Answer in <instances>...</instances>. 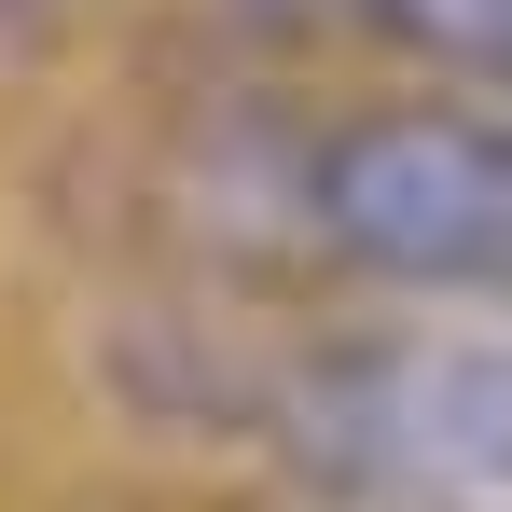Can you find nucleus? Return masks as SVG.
I'll return each instance as SVG.
<instances>
[{"label": "nucleus", "instance_id": "nucleus-1", "mask_svg": "<svg viewBox=\"0 0 512 512\" xmlns=\"http://www.w3.org/2000/svg\"><path fill=\"white\" fill-rule=\"evenodd\" d=\"M305 236L402 291H512V111L485 97H374L291 153Z\"/></svg>", "mask_w": 512, "mask_h": 512}, {"label": "nucleus", "instance_id": "nucleus-2", "mask_svg": "<svg viewBox=\"0 0 512 512\" xmlns=\"http://www.w3.org/2000/svg\"><path fill=\"white\" fill-rule=\"evenodd\" d=\"M277 443L402 512H512V333H360L277 374Z\"/></svg>", "mask_w": 512, "mask_h": 512}, {"label": "nucleus", "instance_id": "nucleus-3", "mask_svg": "<svg viewBox=\"0 0 512 512\" xmlns=\"http://www.w3.org/2000/svg\"><path fill=\"white\" fill-rule=\"evenodd\" d=\"M250 14L360 28V42H402V56H443V70H485V84H512V0H250Z\"/></svg>", "mask_w": 512, "mask_h": 512}]
</instances>
